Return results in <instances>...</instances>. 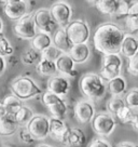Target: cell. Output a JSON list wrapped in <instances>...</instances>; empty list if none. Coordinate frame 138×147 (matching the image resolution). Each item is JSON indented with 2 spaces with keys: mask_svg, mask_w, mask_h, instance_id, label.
<instances>
[{
  "mask_svg": "<svg viewBox=\"0 0 138 147\" xmlns=\"http://www.w3.org/2000/svg\"><path fill=\"white\" fill-rule=\"evenodd\" d=\"M125 36L124 30L113 23H104L96 28L93 43L98 52L104 55L120 53L121 45Z\"/></svg>",
  "mask_w": 138,
  "mask_h": 147,
  "instance_id": "obj_1",
  "label": "cell"
},
{
  "mask_svg": "<svg viewBox=\"0 0 138 147\" xmlns=\"http://www.w3.org/2000/svg\"><path fill=\"white\" fill-rule=\"evenodd\" d=\"M80 91L88 101H96L104 97L107 87L104 80L97 74H85L79 82Z\"/></svg>",
  "mask_w": 138,
  "mask_h": 147,
  "instance_id": "obj_2",
  "label": "cell"
},
{
  "mask_svg": "<svg viewBox=\"0 0 138 147\" xmlns=\"http://www.w3.org/2000/svg\"><path fill=\"white\" fill-rule=\"evenodd\" d=\"M11 91L12 95L22 102L39 96L43 93L41 88L27 76H19L14 79L11 83Z\"/></svg>",
  "mask_w": 138,
  "mask_h": 147,
  "instance_id": "obj_3",
  "label": "cell"
},
{
  "mask_svg": "<svg viewBox=\"0 0 138 147\" xmlns=\"http://www.w3.org/2000/svg\"><path fill=\"white\" fill-rule=\"evenodd\" d=\"M64 29L69 40L74 46L86 43L90 39V27L88 23L84 22L83 20L71 21Z\"/></svg>",
  "mask_w": 138,
  "mask_h": 147,
  "instance_id": "obj_4",
  "label": "cell"
},
{
  "mask_svg": "<svg viewBox=\"0 0 138 147\" xmlns=\"http://www.w3.org/2000/svg\"><path fill=\"white\" fill-rule=\"evenodd\" d=\"M41 101L51 113L53 118L64 119L67 115V104L63 97H60L49 91L41 94Z\"/></svg>",
  "mask_w": 138,
  "mask_h": 147,
  "instance_id": "obj_5",
  "label": "cell"
},
{
  "mask_svg": "<svg viewBox=\"0 0 138 147\" xmlns=\"http://www.w3.org/2000/svg\"><path fill=\"white\" fill-rule=\"evenodd\" d=\"M117 127V121L109 113L95 114L92 120L93 131L101 138H107L113 133Z\"/></svg>",
  "mask_w": 138,
  "mask_h": 147,
  "instance_id": "obj_6",
  "label": "cell"
},
{
  "mask_svg": "<svg viewBox=\"0 0 138 147\" xmlns=\"http://www.w3.org/2000/svg\"><path fill=\"white\" fill-rule=\"evenodd\" d=\"M49 10H50L51 16L53 18V21L58 26H62V28H65L71 22L72 10L67 2L57 1L55 3H53Z\"/></svg>",
  "mask_w": 138,
  "mask_h": 147,
  "instance_id": "obj_7",
  "label": "cell"
},
{
  "mask_svg": "<svg viewBox=\"0 0 138 147\" xmlns=\"http://www.w3.org/2000/svg\"><path fill=\"white\" fill-rule=\"evenodd\" d=\"M13 29L16 36L25 40H31L38 34V29L33 22L32 14L30 13H28L27 15H25L19 21H16Z\"/></svg>",
  "mask_w": 138,
  "mask_h": 147,
  "instance_id": "obj_8",
  "label": "cell"
},
{
  "mask_svg": "<svg viewBox=\"0 0 138 147\" xmlns=\"http://www.w3.org/2000/svg\"><path fill=\"white\" fill-rule=\"evenodd\" d=\"M49 128H50L49 118L43 115H35L26 125V129L36 141L44 140L46 138H48Z\"/></svg>",
  "mask_w": 138,
  "mask_h": 147,
  "instance_id": "obj_9",
  "label": "cell"
},
{
  "mask_svg": "<svg viewBox=\"0 0 138 147\" xmlns=\"http://www.w3.org/2000/svg\"><path fill=\"white\" fill-rule=\"evenodd\" d=\"M32 18L39 32H44L50 35L52 32H54L55 28H57V24L53 21V18L51 16L50 10L46 8L37 10L32 14Z\"/></svg>",
  "mask_w": 138,
  "mask_h": 147,
  "instance_id": "obj_10",
  "label": "cell"
},
{
  "mask_svg": "<svg viewBox=\"0 0 138 147\" xmlns=\"http://www.w3.org/2000/svg\"><path fill=\"white\" fill-rule=\"evenodd\" d=\"M29 3L22 0H9L5 1V15L13 21H19L28 14Z\"/></svg>",
  "mask_w": 138,
  "mask_h": 147,
  "instance_id": "obj_11",
  "label": "cell"
},
{
  "mask_svg": "<svg viewBox=\"0 0 138 147\" xmlns=\"http://www.w3.org/2000/svg\"><path fill=\"white\" fill-rule=\"evenodd\" d=\"M74 114L80 123L91 122L95 116V107L88 100H81L74 105Z\"/></svg>",
  "mask_w": 138,
  "mask_h": 147,
  "instance_id": "obj_12",
  "label": "cell"
},
{
  "mask_svg": "<svg viewBox=\"0 0 138 147\" xmlns=\"http://www.w3.org/2000/svg\"><path fill=\"white\" fill-rule=\"evenodd\" d=\"M69 89H70V82L68 78L60 76V75H56L54 77L50 78L46 84V91L51 92L60 97L67 95Z\"/></svg>",
  "mask_w": 138,
  "mask_h": 147,
  "instance_id": "obj_13",
  "label": "cell"
},
{
  "mask_svg": "<svg viewBox=\"0 0 138 147\" xmlns=\"http://www.w3.org/2000/svg\"><path fill=\"white\" fill-rule=\"evenodd\" d=\"M55 65L57 73H60V76H64L66 78H72L77 76V71L74 70L76 64L67 53H62V55L55 61Z\"/></svg>",
  "mask_w": 138,
  "mask_h": 147,
  "instance_id": "obj_14",
  "label": "cell"
},
{
  "mask_svg": "<svg viewBox=\"0 0 138 147\" xmlns=\"http://www.w3.org/2000/svg\"><path fill=\"white\" fill-rule=\"evenodd\" d=\"M49 122H50L49 135L52 138H54L55 141H57L58 143L63 144L65 136H66V134L68 132V125L66 124L64 120L53 118V117L49 118Z\"/></svg>",
  "mask_w": 138,
  "mask_h": 147,
  "instance_id": "obj_15",
  "label": "cell"
},
{
  "mask_svg": "<svg viewBox=\"0 0 138 147\" xmlns=\"http://www.w3.org/2000/svg\"><path fill=\"white\" fill-rule=\"evenodd\" d=\"M86 136L80 128H69L63 144L66 147H83Z\"/></svg>",
  "mask_w": 138,
  "mask_h": 147,
  "instance_id": "obj_16",
  "label": "cell"
},
{
  "mask_svg": "<svg viewBox=\"0 0 138 147\" xmlns=\"http://www.w3.org/2000/svg\"><path fill=\"white\" fill-rule=\"evenodd\" d=\"M52 43L62 53H67V54L69 53V51L71 50V48L74 47V45L69 40L68 36L66 35L65 29L62 27L56 29L55 34L52 38Z\"/></svg>",
  "mask_w": 138,
  "mask_h": 147,
  "instance_id": "obj_17",
  "label": "cell"
},
{
  "mask_svg": "<svg viewBox=\"0 0 138 147\" xmlns=\"http://www.w3.org/2000/svg\"><path fill=\"white\" fill-rule=\"evenodd\" d=\"M138 52V39L137 37L133 36L132 34H125L123 41L121 45V49H120V53L127 57L131 59L134 55Z\"/></svg>",
  "mask_w": 138,
  "mask_h": 147,
  "instance_id": "obj_18",
  "label": "cell"
},
{
  "mask_svg": "<svg viewBox=\"0 0 138 147\" xmlns=\"http://www.w3.org/2000/svg\"><path fill=\"white\" fill-rule=\"evenodd\" d=\"M68 54L71 57V60L74 61V64H82L88 60L91 51L86 43H83V45L74 46L71 48V50L69 51Z\"/></svg>",
  "mask_w": 138,
  "mask_h": 147,
  "instance_id": "obj_19",
  "label": "cell"
},
{
  "mask_svg": "<svg viewBox=\"0 0 138 147\" xmlns=\"http://www.w3.org/2000/svg\"><path fill=\"white\" fill-rule=\"evenodd\" d=\"M30 41H31V48L39 53L44 52L46 49H49L51 46H53L51 35H48L44 32H38L37 35L33 37Z\"/></svg>",
  "mask_w": 138,
  "mask_h": 147,
  "instance_id": "obj_20",
  "label": "cell"
},
{
  "mask_svg": "<svg viewBox=\"0 0 138 147\" xmlns=\"http://www.w3.org/2000/svg\"><path fill=\"white\" fill-rule=\"evenodd\" d=\"M19 125L15 121L13 115H8L0 120V136H11L17 130Z\"/></svg>",
  "mask_w": 138,
  "mask_h": 147,
  "instance_id": "obj_21",
  "label": "cell"
},
{
  "mask_svg": "<svg viewBox=\"0 0 138 147\" xmlns=\"http://www.w3.org/2000/svg\"><path fill=\"white\" fill-rule=\"evenodd\" d=\"M36 69H37L38 74H40L41 76H44V77H49V78H52L57 75L55 62H52V61L43 59V57L37 64Z\"/></svg>",
  "mask_w": 138,
  "mask_h": 147,
  "instance_id": "obj_22",
  "label": "cell"
},
{
  "mask_svg": "<svg viewBox=\"0 0 138 147\" xmlns=\"http://www.w3.org/2000/svg\"><path fill=\"white\" fill-rule=\"evenodd\" d=\"M106 87L111 95L121 96L126 91V81H125V79L123 77L120 76L118 78H115L110 80V81H108Z\"/></svg>",
  "mask_w": 138,
  "mask_h": 147,
  "instance_id": "obj_23",
  "label": "cell"
},
{
  "mask_svg": "<svg viewBox=\"0 0 138 147\" xmlns=\"http://www.w3.org/2000/svg\"><path fill=\"white\" fill-rule=\"evenodd\" d=\"M33 116H35L33 110H32L31 108L27 107V106L23 105L15 114H14L13 117L19 127H26L28 122L32 119Z\"/></svg>",
  "mask_w": 138,
  "mask_h": 147,
  "instance_id": "obj_24",
  "label": "cell"
},
{
  "mask_svg": "<svg viewBox=\"0 0 138 147\" xmlns=\"http://www.w3.org/2000/svg\"><path fill=\"white\" fill-rule=\"evenodd\" d=\"M94 5L96 9L102 14L115 16L117 9H118V1L115 0H100V1H95Z\"/></svg>",
  "mask_w": 138,
  "mask_h": 147,
  "instance_id": "obj_25",
  "label": "cell"
},
{
  "mask_svg": "<svg viewBox=\"0 0 138 147\" xmlns=\"http://www.w3.org/2000/svg\"><path fill=\"white\" fill-rule=\"evenodd\" d=\"M121 69H122V67L117 66V65H101L100 71H99V77L102 80H106L107 82H108V81H110L112 79L120 77Z\"/></svg>",
  "mask_w": 138,
  "mask_h": 147,
  "instance_id": "obj_26",
  "label": "cell"
},
{
  "mask_svg": "<svg viewBox=\"0 0 138 147\" xmlns=\"http://www.w3.org/2000/svg\"><path fill=\"white\" fill-rule=\"evenodd\" d=\"M115 116L122 123L133 124L134 120H135V116H136V109H133V108L125 105L115 114Z\"/></svg>",
  "mask_w": 138,
  "mask_h": 147,
  "instance_id": "obj_27",
  "label": "cell"
},
{
  "mask_svg": "<svg viewBox=\"0 0 138 147\" xmlns=\"http://www.w3.org/2000/svg\"><path fill=\"white\" fill-rule=\"evenodd\" d=\"M41 59H42L41 53L37 52L36 50H33L31 47L28 48L27 50L22 54V57H21L22 63L25 65H33L35 63H37L38 64Z\"/></svg>",
  "mask_w": 138,
  "mask_h": 147,
  "instance_id": "obj_28",
  "label": "cell"
},
{
  "mask_svg": "<svg viewBox=\"0 0 138 147\" xmlns=\"http://www.w3.org/2000/svg\"><path fill=\"white\" fill-rule=\"evenodd\" d=\"M2 103H3V105H5V109H7L9 115H14L23 106L22 101H19L17 97H15L12 94L5 97V100L2 101Z\"/></svg>",
  "mask_w": 138,
  "mask_h": 147,
  "instance_id": "obj_29",
  "label": "cell"
},
{
  "mask_svg": "<svg viewBox=\"0 0 138 147\" xmlns=\"http://www.w3.org/2000/svg\"><path fill=\"white\" fill-rule=\"evenodd\" d=\"M124 106H125L124 98H122V97L120 96H112L109 101L107 102L108 111H109V114H113V115H115Z\"/></svg>",
  "mask_w": 138,
  "mask_h": 147,
  "instance_id": "obj_30",
  "label": "cell"
},
{
  "mask_svg": "<svg viewBox=\"0 0 138 147\" xmlns=\"http://www.w3.org/2000/svg\"><path fill=\"white\" fill-rule=\"evenodd\" d=\"M125 105L133 108V109H138V89L134 88L129 90L124 96Z\"/></svg>",
  "mask_w": 138,
  "mask_h": 147,
  "instance_id": "obj_31",
  "label": "cell"
},
{
  "mask_svg": "<svg viewBox=\"0 0 138 147\" xmlns=\"http://www.w3.org/2000/svg\"><path fill=\"white\" fill-rule=\"evenodd\" d=\"M13 52L14 49L9 40L3 35H0V56L7 57L13 54Z\"/></svg>",
  "mask_w": 138,
  "mask_h": 147,
  "instance_id": "obj_32",
  "label": "cell"
},
{
  "mask_svg": "<svg viewBox=\"0 0 138 147\" xmlns=\"http://www.w3.org/2000/svg\"><path fill=\"white\" fill-rule=\"evenodd\" d=\"M19 140L24 144H27V145H30L32 143H35V138L31 134L29 133L26 127H19Z\"/></svg>",
  "mask_w": 138,
  "mask_h": 147,
  "instance_id": "obj_33",
  "label": "cell"
},
{
  "mask_svg": "<svg viewBox=\"0 0 138 147\" xmlns=\"http://www.w3.org/2000/svg\"><path fill=\"white\" fill-rule=\"evenodd\" d=\"M117 65V66H120L122 67L123 66V62H122V59L119 54H107L102 56V63L101 65Z\"/></svg>",
  "mask_w": 138,
  "mask_h": 147,
  "instance_id": "obj_34",
  "label": "cell"
},
{
  "mask_svg": "<svg viewBox=\"0 0 138 147\" xmlns=\"http://www.w3.org/2000/svg\"><path fill=\"white\" fill-rule=\"evenodd\" d=\"M42 57L43 59H46V60H50L52 62H55L60 55H62V52L60 50H57L54 46H51L49 49H46L44 52H42Z\"/></svg>",
  "mask_w": 138,
  "mask_h": 147,
  "instance_id": "obj_35",
  "label": "cell"
},
{
  "mask_svg": "<svg viewBox=\"0 0 138 147\" xmlns=\"http://www.w3.org/2000/svg\"><path fill=\"white\" fill-rule=\"evenodd\" d=\"M127 71L133 76L138 77V52L133 57L129 59L127 62Z\"/></svg>",
  "mask_w": 138,
  "mask_h": 147,
  "instance_id": "obj_36",
  "label": "cell"
},
{
  "mask_svg": "<svg viewBox=\"0 0 138 147\" xmlns=\"http://www.w3.org/2000/svg\"><path fill=\"white\" fill-rule=\"evenodd\" d=\"M129 2L127 1H118V9L115 12V16L117 18H126L129 12Z\"/></svg>",
  "mask_w": 138,
  "mask_h": 147,
  "instance_id": "obj_37",
  "label": "cell"
},
{
  "mask_svg": "<svg viewBox=\"0 0 138 147\" xmlns=\"http://www.w3.org/2000/svg\"><path fill=\"white\" fill-rule=\"evenodd\" d=\"M125 26L131 32H138V15L126 16L125 18Z\"/></svg>",
  "mask_w": 138,
  "mask_h": 147,
  "instance_id": "obj_38",
  "label": "cell"
},
{
  "mask_svg": "<svg viewBox=\"0 0 138 147\" xmlns=\"http://www.w3.org/2000/svg\"><path fill=\"white\" fill-rule=\"evenodd\" d=\"M88 147H112L111 144L108 141L104 140V138H95L93 140Z\"/></svg>",
  "mask_w": 138,
  "mask_h": 147,
  "instance_id": "obj_39",
  "label": "cell"
},
{
  "mask_svg": "<svg viewBox=\"0 0 138 147\" xmlns=\"http://www.w3.org/2000/svg\"><path fill=\"white\" fill-rule=\"evenodd\" d=\"M135 15H138V1L129 2V5L127 16H135Z\"/></svg>",
  "mask_w": 138,
  "mask_h": 147,
  "instance_id": "obj_40",
  "label": "cell"
},
{
  "mask_svg": "<svg viewBox=\"0 0 138 147\" xmlns=\"http://www.w3.org/2000/svg\"><path fill=\"white\" fill-rule=\"evenodd\" d=\"M5 69H7V61H5V57L0 56V76H2L5 74Z\"/></svg>",
  "mask_w": 138,
  "mask_h": 147,
  "instance_id": "obj_41",
  "label": "cell"
},
{
  "mask_svg": "<svg viewBox=\"0 0 138 147\" xmlns=\"http://www.w3.org/2000/svg\"><path fill=\"white\" fill-rule=\"evenodd\" d=\"M8 115H9V114H8V111L5 109L3 103H2V101H0V120L3 119V118L7 117Z\"/></svg>",
  "mask_w": 138,
  "mask_h": 147,
  "instance_id": "obj_42",
  "label": "cell"
},
{
  "mask_svg": "<svg viewBox=\"0 0 138 147\" xmlns=\"http://www.w3.org/2000/svg\"><path fill=\"white\" fill-rule=\"evenodd\" d=\"M117 147H136L134 144H132V143H129V142H122L120 143V144H118L117 145Z\"/></svg>",
  "mask_w": 138,
  "mask_h": 147,
  "instance_id": "obj_43",
  "label": "cell"
},
{
  "mask_svg": "<svg viewBox=\"0 0 138 147\" xmlns=\"http://www.w3.org/2000/svg\"><path fill=\"white\" fill-rule=\"evenodd\" d=\"M134 127V129H136L138 131V109H136V116H135V120H134L133 124H132Z\"/></svg>",
  "mask_w": 138,
  "mask_h": 147,
  "instance_id": "obj_44",
  "label": "cell"
},
{
  "mask_svg": "<svg viewBox=\"0 0 138 147\" xmlns=\"http://www.w3.org/2000/svg\"><path fill=\"white\" fill-rule=\"evenodd\" d=\"M2 30H3V22L0 18V35H2Z\"/></svg>",
  "mask_w": 138,
  "mask_h": 147,
  "instance_id": "obj_45",
  "label": "cell"
},
{
  "mask_svg": "<svg viewBox=\"0 0 138 147\" xmlns=\"http://www.w3.org/2000/svg\"><path fill=\"white\" fill-rule=\"evenodd\" d=\"M37 147H53V146L48 145V144H42V145H39V146H37Z\"/></svg>",
  "mask_w": 138,
  "mask_h": 147,
  "instance_id": "obj_46",
  "label": "cell"
},
{
  "mask_svg": "<svg viewBox=\"0 0 138 147\" xmlns=\"http://www.w3.org/2000/svg\"><path fill=\"white\" fill-rule=\"evenodd\" d=\"M0 147H13V146H11V145H7V144H5V145H2V146H0Z\"/></svg>",
  "mask_w": 138,
  "mask_h": 147,
  "instance_id": "obj_47",
  "label": "cell"
},
{
  "mask_svg": "<svg viewBox=\"0 0 138 147\" xmlns=\"http://www.w3.org/2000/svg\"><path fill=\"white\" fill-rule=\"evenodd\" d=\"M136 147H138V145H137V146H136Z\"/></svg>",
  "mask_w": 138,
  "mask_h": 147,
  "instance_id": "obj_48",
  "label": "cell"
},
{
  "mask_svg": "<svg viewBox=\"0 0 138 147\" xmlns=\"http://www.w3.org/2000/svg\"><path fill=\"white\" fill-rule=\"evenodd\" d=\"M137 39H138V38H137Z\"/></svg>",
  "mask_w": 138,
  "mask_h": 147,
  "instance_id": "obj_49",
  "label": "cell"
}]
</instances>
